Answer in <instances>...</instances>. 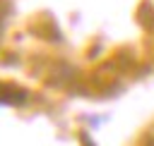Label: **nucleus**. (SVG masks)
<instances>
[]
</instances>
